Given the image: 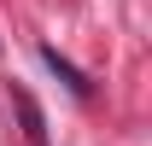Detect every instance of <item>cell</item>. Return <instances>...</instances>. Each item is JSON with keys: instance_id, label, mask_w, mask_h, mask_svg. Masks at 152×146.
<instances>
[{"instance_id": "cell-1", "label": "cell", "mask_w": 152, "mask_h": 146, "mask_svg": "<svg viewBox=\"0 0 152 146\" xmlns=\"http://www.w3.org/2000/svg\"><path fill=\"white\" fill-rule=\"evenodd\" d=\"M41 58H47V70H53L58 82H64V88L76 93V99H88V76L76 70V64H70V58H64V53H58V47H41Z\"/></svg>"}, {"instance_id": "cell-2", "label": "cell", "mask_w": 152, "mask_h": 146, "mask_svg": "<svg viewBox=\"0 0 152 146\" xmlns=\"http://www.w3.org/2000/svg\"><path fill=\"white\" fill-rule=\"evenodd\" d=\"M12 105H18V117H23V134H29V146H47V123H41V105H35L23 88H12Z\"/></svg>"}]
</instances>
